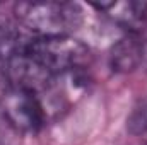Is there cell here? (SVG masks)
<instances>
[{"label": "cell", "instance_id": "6", "mask_svg": "<svg viewBox=\"0 0 147 145\" xmlns=\"http://www.w3.org/2000/svg\"><path fill=\"white\" fill-rule=\"evenodd\" d=\"M29 38H24L19 26L10 19L0 17V62H9L14 55H17L28 43Z\"/></svg>", "mask_w": 147, "mask_h": 145}, {"label": "cell", "instance_id": "1", "mask_svg": "<svg viewBox=\"0 0 147 145\" xmlns=\"http://www.w3.org/2000/svg\"><path fill=\"white\" fill-rule=\"evenodd\" d=\"M19 24L36 38L70 36L82 22V9L74 2H34L14 7Z\"/></svg>", "mask_w": 147, "mask_h": 145}, {"label": "cell", "instance_id": "7", "mask_svg": "<svg viewBox=\"0 0 147 145\" xmlns=\"http://www.w3.org/2000/svg\"><path fill=\"white\" fill-rule=\"evenodd\" d=\"M127 130L132 135L147 133V96L140 97L127 118Z\"/></svg>", "mask_w": 147, "mask_h": 145}, {"label": "cell", "instance_id": "3", "mask_svg": "<svg viewBox=\"0 0 147 145\" xmlns=\"http://www.w3.org/2000/svg\"><path fill=\"white\" fill-rule=\"evenodd\" d=\"M0 113L3 121L16 132L36 133L45 126L46 113L36 92L9 87L0 97Z\"/></svg>", "mask_w": 147, "mask_h": 145}, {"label": "cell", "instance_id": "4", "mask_svg": "<svg viewBox=\"0 0 147 145\" xmlns=\"http://www.w3.org/2000/svg\"><path fill=\"white\" fill-rule=\"evenodd\" d=\"M146 58V44L135 33L118 39L110 50V65L115 72L128 73L140 67Z\"/></svg>", "mask_w": 147, "mask_h": 145}, {"label": "cell", "instance_id": "5", "mask_svg": "<svg viewBox=\"0 0 147 145\" xmlns=\"http://www.w3.org/2000/svg\"><path fill=\"white\" fill-rule=\"evenodd\" d=\"M98 10L105 12L111 19L125 28L128 33H139L147 19L146 2H108V3H92Z\"/></svg>", "mask_w": 147, "mask_h": 145}, {"label": "cell", "instance_id": "2", "mask_svg": "<svg viewBox=\"0 0 147 145\" xmlns=\"http://www.w3.org/2000/svg\"><path fill=\"white\" fill-rule=\"evenodd\" d=\"M24 51L55 79L82 68L89 60V50L72 36L29 38Z\"/></svg>", "mask_w": 147, "mask_h": 145}]
</instances>
